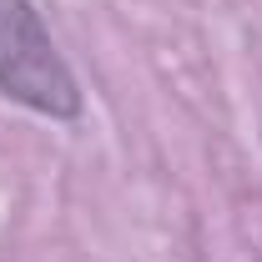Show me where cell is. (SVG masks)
Here are the masks:
<instances>
[{"label":"cell","instance_id":"obj_1","mask_svg":"<svg viewBox=\"0 0 262 262\" xmlns=\"http://www.w3.org/2000/svg\"><path fill=\"white\" fill-rule=\"evenodd\" d=\"M0 96L51 121H71L81 111L76 76L31 0H0Z\"/></svg>","mask_w":262,"mask_h":262}]
</instances>
